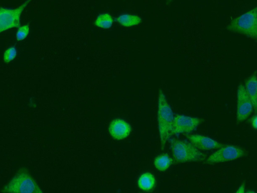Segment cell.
Segmentation results:
<instances>
[{
	"label": "cell",
	"instance_id": "1",
	"mask_svg": "<svg viewBox=\"0 0 257 193\" xmlns=\"http://www.w3.org/2000/svg\"><path fill=\"white\" fill-rule=\"evenodd\" d=\"M174 118L173 111L164 91L160 89L158 92L157 121L160 140L161 148L166 146L170 136Z\"/></svg>",
	"mask_w": 257,
	"mask_h": 193
},
{
	"label": "cell",
	"instance_id": "2",
	"mask_svg": "<svg viewBox=\"0 0 257 193\" xmlns=\"http://www.w3.org/2000/svg\"><path fill=\"white\" fill-rule=\"evenodd\" d=\"M170 149L174 160L178 163L202 162L207 155L188 141L177 138L170 140Z\"/></svg>",
	"mask_w": 257,
	"mask_h": 193
},
{
	"label": "cell",
	"instance_id": "3",
	"mask_svg": "<svg viewBox=\"0 0 257 193\" xmlns=\"http://www.w3.org/2000/svg\"><path fill=\"white\" fill-rule=\"evenodd\" d=\"M226 28L230 31L256 39L257 37V7H255L233 19L228 24Z\"/></svg>",
	"mask_w": 257,
	"mask_h": 193
},
{
	"label": "cell",
	"instance_id": "4",
	"mask_svg": "<svg viewBox=\"0 0 257 193\" xmlns=\"http://www.w3.org/2000/svg\"><path fill=\"white\" fill-rule=\"evenodd\" d=\"M3 193H44L26 169H21L2 188Z\"/></svg>",
	"mask_w": 257,
	"mask_h": 193
},
{
	"label": "cell",
	"instance_id": "5",
	"mask_svg": "<svg viewBox=\"0 0 257 193\" xmlns=\"http://www.w3.org/2000/svg\"><path fill=\"white\" fill-rule=\"evenodd\" d=\"M246 154V151L239 146L224 145L207 157L205 161L208 164L225 162L243 157Z\"/></svg>",
	"mask_w": 257,
	"mask_h": 193
},
{
	"label": "cell",
	"instance_id": "6",
	"mask_svg": "<svg viewBox=\"0 0 257 193\" xmlns=\"http://www.w3.org/2000/svg\"><path fill=\"white\" fill-rule=\"evenodd\" d=\"M29 2L26 1L15 9L0 8V33L20 27L22 13Z\"/></svg>",
	"mask_w": 257,
	"mask_h": 193
},
{
	"label": "cell",
	"instance_id": "7",
	"mask_svg": "<svg viewBox=\"0 0 257 193\" xmlns=\"http://www.w3.org/2000/svg\"><path fill=\"white\" fill-rule=\"evenodd\" d=\"M202 119L182 114L174 115L170 134L177 135L190 133L197 129Z\"/></svg>",
	"mask_w": 257,
	"mask_h": 193
},
{
	"label": "cell",
	"instance_id": "8",
	"mask_svg": "<svg viewBox=\"0 0 257 193\" xmlns=\"http://www.w3.org/2000/svg\"><path fill=\"white\" fill-rule=\"evenodd\" d=\"M254 107L245 89L244 85L240 83L236 91V120L238 122L247 119L251 115Z\"/></svg>",
	"mask_w": 257,
	"mask_h": 193
},
{
	"label": "cell",
	"instance_id": "9",
	"mask_svg": "<svg viewBox=\"0 0 257 193\" xmlns=\"http://www.w3.org/2000/svg\"><path fill=\"white\" fill-rule=\"evenodd\" d=\"M187 139L199 150L218 149L224 144L212 138L201 134H187Z\"/></svg>",
	"mask_w": 257,
	"mask_h": 193
},
{
	"label": "cell",
	"instance_id": "10",
	"mask_svg": "<svg viewBox=\"0 0 257 193\" xmlns=\"http://www.w3.org/2000/svg\"><path fill=\"white\" fill-rule=\"evenodd\" d=\"M108 130L111 136L116 140L123 139L128 136L131 128L125 121L115 119L109 124Z\"/></svg>",
	"mask_w": 257,
	"mask_h": 193
},
{
	"label": "cell",
	"instance_id": "11",
	"mask_svg": "<svg viewBox=\"0 0 257 193\" xmlns=\"http://www.w3.org/2000/svg\"><path fill=\"white\" fill-rule=\"evenodd\" d=\"M244 87L253 104L254 109L256 111L257 107V80L255 72L246 79Z\"/></svg>",
	"mask_w": 257,
	"mask_h": 193
},
{
	"label": "cell",
	"instance_id": "12",
	"mask_svg": "<svg viewBox=\"0 0 257 193\" xmlns=\"http://www.w3.org/2000/svg\"><path fill=\"white\" fill-rule=\"evenodd\" d=\"M137 184L138 187L144 191H151L155 187L156 185L155 177L151 172H144L139 177Z\"/></svg>",
	"mask_w": 257,
	"mask_h": 193
},
{
	"label": "cell",
	"instance_id": "13",
	"mask_svg": "<svg viewBox=\"0 0 257 193\" xmlns=\"http://www.w3.org/2000/svg\"><path fill=\"white\" fill-rule=\"evenodd\" d=\"M174 160L167 153L157 156L154 160V165L156 169L160 171L167 170L173 164Z\"/></svg>",
	"mask_w": 257,
	"mask_h": 193
},
{
	"label": "cell",
	"instance_id": "14",
	"mask_svg": "<svg viewBox=\"0 0 257 193\" xmlns=\"http://www.w3.org/2000/svg\"><path fill=\"white\" fill-rule=\"evenodd\" d=\"M116 20L119 24L125 27L136 25L141 22L140 17L128 14L122 15L117 17Z\"/></svg>",
	"mask_w": 257,
	"mask_h": 193
},
{
	"label": "cell",
	"instance_id": "15",
	"mask_svg": "<svg viewBox=\"0 0 257 193\" xmlns=\"http://www.w3.org/2000/svg\"><path fill=\"white\" fill-rule=\"evenodd\" d=\"M95 25L102 28H109L112 24V19L107 13L99 15L95 22Z\"/></svg>",
	"mask_w": 257,
	"mask_h": 193
},
{
	"label": "cell",
	"instance_id": "16",
	"mask_svg": "<svg viewBox=\"0 0 257 193\" xmlns=\"http://www.w3.org/2000/svg\"><path fill=\"white\" fill-rule=\"evenodd\" d=\"M17 55L16 48L12 46L8 48L4 54L3 59L6 63H9L13 60Z\"/></svg>",
	"mask_w": 257,
	"mask_h": 193
},
{
	"label": "cell",
	"instance_id": "17",
	"mask_svg": "<svg viewBox=\"0 0 257 193\" xmlns=\"http://www.w3.org/2000/svg\"><path fill=\"white\" fill-rule=\"evenodd\" d=\"M30 26L26 24L20 26L17 30L16 38L18 41H22L25 39L29 34Z\"/></svg>",
	"mask_w": 257,
	"mask_h": 193
},
{
	"label": "cell",
	"instance_id": "18",
	"mask_svg": "<svg viewBox=\"0 0 257 193\" xmlns=\"http://www.w3.org/2000/svg\"><path fill=\"white\" fill-rule=\"evenodd\" d=\"M256 121L257 117L256 115L252 117L250 120L251 126L254 129H256L257 128Z\"/></svg>",
	"mask_w": 257,
	"mask_h": 193
},
{
	"label": "cell",
	"instance_id": "19",
	"mask_svg": "<svg viewBox=\"0 0 257 193\" xmlns=\"http://www.w3.org/2000/svg\"><path fill=\"white\" fill-rule=\"evenodd\" d=\"M235 193H245L244 184H241Z\"/></svg>",
	"mask_w": 257,
	"mask_h": 193
},
{
	"label": "cell",
	"instance_id": "20",
	"mask_svg": "<svg viewBox=\"0 0 257 193\" xmlns=\"http://www.w3.org/2000/svg\"><path fill=\"white\" fill-rule=\"evenodd\" d=\"M245 193H256L253 190H248Z\"/></svg>",
	"mask_w": 257,
	"mask_h": 193
}]
</instances>
